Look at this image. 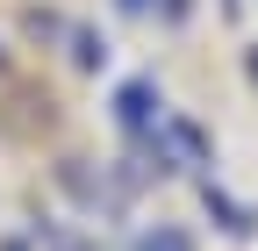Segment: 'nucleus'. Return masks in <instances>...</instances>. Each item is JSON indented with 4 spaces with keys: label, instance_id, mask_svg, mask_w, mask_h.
Here are the masks:
<instances>
[{
    "label": "nucleus",
    "instance_id": "f257e3e1",
    "mask_svg": "<svg viewBox=\"0 0 258 251\" xmlns=\"http://www.w3.org/2000/svg\"><path fill=\"white\" fill-rule=\"evenodd\" d=\"M144 251H194V244H186L179 230H165V237H144Z\"/></svg>",
    "mask_w": 258,
    "mask_h": 251
}]
</instances>
